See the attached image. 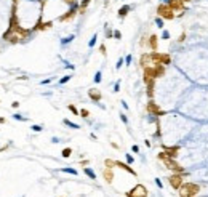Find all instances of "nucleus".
Here are the masks:
<instances>
[{"label": "nucleus", "mask_w": 208, "mask_h": 197, "mask_svg": "<svg viewBox=\"0 0 208 197\" xmlns=\"http://www.w3.org/2000/svg\"><path fill=\"white\" fill-rule=\"evenodd\" d=\"M157 159L162 160V162L166 165V168H170L173 173H183V175H187V172L176 162V159H171V157H168L163 151L160 152V154H157Z\"/></svg>", "instance_id": "nucleus-1"}, {"label": "nucleus", "mask_w": 208, "mask_h": 197, "mask_svg": "<svg viewBox=\"0 0 208 197\" xmlns=\"http://www.w3.org/2000/svg\"><path fill=\"white\" fill-rule=\"evenodd\" d=\"M200 192V186L191 181H184L183 186L179 187V197H197V194Z\"/></svg>", "instance_id": "nucleus-2"}, {"label": "nucleus", "mask_w": 208, "mask_h": 197, "mask_svg": "<svg viewBox=\"0 0 208 197\" xmlns=\"http://www.w3.org/2000/svg\"><path fill=\"white\" fill-rule=\"evenodd\" d=\"M157 16H160L162 19L171 21V19H174L176 13H174L173 8H171L168 3H160L159 7H157Z\"/></svg>", "instance_id": "nucleus-3"}, {"label": "nucleus", "mask_w": 208, "mask_h": 197, "mask_svg": "<svg viewBox=\"0 0 208 197\" xmlns=\"http://www.w3.org/2000/svg\"><path fill=\"white\" fill-rule=\"evenodd\" d=\"M151 58H152L154 64H171V56L168 53H159V51H152L151 53Z\"/></svg>", "instance_id": "nucleus-4"}, {"label": "nucleus", "mask_w": 208, "mask_h": 197, "mask_svg": "<svg viewBox=\"0 0 208 197\" xmlns=\"http://www.w3.org/2000/svg\"><path fill=\"white\" fill-rule=\"evenodd\" d=\"M165 3L170 5L178 16H183V13L186 11V3H184L183 0H165Z\"/></svg>", "instance_id": "nucleus-5"}, {"label": "nucleus", "mask_w": 208, "mask_h": 197, "mask_svg": "<svg viewBox=\"0 0 208 197\" xmlns=\"http://www.w3.org/2000/svg\"><path fill=\"white\" fill-rule=\"evenodd\" d=\"M184 176H186V175H183V173H173V175L168 178V183H170V186L173 187V189H179L184 183Z\"/></svg>", "instance_id": "nucleus-6"}, {"label": "nucleus", "mask_w": 208, "mask_h": 197, "mask_svg": "<svg viewBox=\"0 0 208 197\" xmlns=\"http://www.w3.org/2000/svg\"><path fill=\"white\" fill-rule=\"evenodd\" d=\"M127 197H147V191H146L144 186L138 184L136 187H133L131 191L127 192Z\"/></svg>", "instance_id": "nucleus-7"}, {"label": "nucleus", "mask_w": 208, "mask_h": 197, "mask_svg": "<svg viewBox=\"0 0 208 197\" xmlns=\"http://www.w3.org/2000/svg\"><path fill=\"white\" fill-rule=\"evenodd\" d=\"M147 112H149L151 115H155V117H160V115H165V111H162L159 106H157V103H154L152 100L147 103Z\"/></svg>", "instance_id": "nucleus-8"}, {"label": "nucleus", "mask_w": 208, "mask_h": 197, "mask_svg": "<svg viewBox=\"0 0 208 197\" xmlns=\"http://www.w3.org/2000/svg\"><path fill=\"white\" fill-rule=\"evenodd\" d=\"M80 5H74V7H70V10L69 11H66V13L62 14V16H59V21H62V23H66V21H70V19H74L75 18V14H77V8H79Z\"/></svg>", "instance_id": "nucleus-9"}, {"label": "nucleus", "mask_w": 208, "mask_h": 197, "mask_svg": "<svg viewBox=\"0 0 208 197\" xmlns=\"http://www.w3.org/2000/svg\"><path fill=\"white\" fill-rule=\"evenodd\" d=\"M163 152L171 159H176L179 156V146H163Z\"/></svg>", "instance_id": "nucleus-10"}, {"label": "nucleus", "mask_w": 208, "mask_h": 197, "mask_svg": "<svg viewBox=\"0 0 208 197\" xmlns=\"http://www.w3.org/2000/svg\"><path fill=\"white\" fill-rule=\"evenodd\" d=\"M147 43H149V48L152 50V51H157V48H159V37H157L155 34H152L149 37V42H147Z\"/></svg>", "instance_id": "nucleus-11"}, {"label": "nucleus", "mask_w": 208, "mask_h": 197, "mask_svg": "<svg viewBox=\"0 0 208 197\" xmlns=\"http://www.w3.org/2000/svg\"><path fill=\"white\" fill-rule=\"evenodd\" d=\"M149 62H152V58H151L149 53H142L141 55V59H139V64H141V67L144 69V67H147L149 66Z\"/></svg>", "instance_id": "nucleus-12"}, {"label": "nucleus", "mask_w": 208, "mask_h": 197, "mask_svg": "<svg viewBox=\"0 0 208 197\" xmlns=\"http://www.w3.org/2000/svg\"><path fill=\"white\" fill-rule=\"evenodd\" d=\"M53 26L51 21H47V23H42V21H38L37 24L34 26V31H45V29H50Z\"/></svg>", "instance_id": "nucleus-13"}, {"label": "nucleus", "mask_w": 208, "mask_h": 197, "mask_svg": "<svg viewBox=\"0 0 208 197\" xmlns=\"http://www.w3.org/2000/svg\"><path fill=\"white\" fill-rule=\"evenodd\" d=\"M165 64H154V72H155V79H159V77H163V74H165Z\"/></svg>", "instance_id": "nucleus-14"}, {"label": "nucleus", "mask_w": 208, "mask_h": 197, "mask_svg": "<svg viewBox=\"0 0 208 197\" xmlns=\"http://www.w3.org/2000/svg\"><path fill=\"white\" fill-rule=\"evenodd\" d=\"M88 96H90V100H93L94 103H99L103 95H101V91H98V90H88Z\"/></svg>", "instance_id": "nucleus-15"}, {"label": "nucleus", "mask_w": 208, "mask_h": 197, "mask_svg": "<svg viewBox=\"0 0 208 197\" xmlns=\"http://www.w3.org/2000/svg\"><path fill=\"white\" fill-rule=\"evenodd\" d=\"M115 165L120 167V168H123V170H127L128 173H131V175H135V176H136V172L131 168V167H130V163H123V162H118V160H115Z\"/></svg>", "instance_id": "nucleus-16"}, {"label": "nucleus", "mask_w": 208, "mask_h": 197, "mask_svg": "<svg viewBox=\"0 0 208 197\" xmlns=\"http://www.w3.org/2000/svg\"><path fill=\"white\" fill-rule=\"evenodd\" d=\"M104 175V180L107 181V183H112V178H114V173H112V168H109V167H106L103 172Z\"/></svg>", "instance_id": "nucleus-17"}, {"label": "nucleus", "mask_w": 208, "mask_h": 197, "mask_svg": "<svg viewBox=\"0 0 208 197\" xmlns=\"http://www.w3.org/2000/svg\"><path fill=\"white\" fill-rule=\"evenodd\" d=\"M130 10H131V7H130V5H123V7L118 10V18H125L127 14H128Z\"/></svg>", "instance_id": "nucleus-18"}, {"label": "nucleus", "mask_w": 208, "mask_h": 197, "mask_svg": "<svg viewBox=\"0 0 208 197\" xmlns=\"http://www.w3.org/2000/svg\"><path fill=\"white\" fill-rule=\"evenodd\" d=\"M91 0H82L80 2V7H79V13H85V10H87V7L90 5Z\"/></svg>", "instance_id": "nucleus-19"}, {"label": "nucleus", "mask_w": 208, "mask_h": 197, "mask_svg": "<svg viewBox=\"0 0 208 197\" xmlns=\"http://www.w3.org/2000/svg\"><path fill=\"white\" fill-rule=\"evenodd\" d=\"M83 172H85V175H88V176L91 178V180H96V175H94V172L91 168H88V167H85L83 168Z\"/></svg>", "instance_id": "nucleus-20"}, {"label": "nucleus", "mask_w": 208, "mask_h": 197, "mask_svg": "<svg viewBox=\"0 0 208 197\" xmlns=\"http://www.w3.org/2000/svg\"><path fill=\"white\" fill-rule=\"evenodd\" d=\"M64 125H67V127L74 128V130H79V128H80V125L74 124V122H70V120H67V119H64Z\"/></svg>", "instance_id": "nucleus-21"}, {"label": "nucleus", "mask_w": 208, "mask_h": 197, "mask_svg": "<svg viewBox=\"0 0 208 197\" xmlns=\"http://www.w3.org/2000/svg\"><path fill=\"white\" fill-rule=\"evenodd\" d=\"M70 154H72V149H70V148H66V149H62V152H61V156L64 157V159H67V157H70Z\"/></svg>", "instance_id": "nucleus-22"}, {"label": "nucleus", "mask_w": 208, "mask_h": 197, "mask_svg": "<svg viewBox=\"0 0 208 197\" xmlns=\"http://www.w3.org/2000/svg\"><path fill=\"white\" fill-rule=\"evenodd\" d=\"M74 38H75V35H69V37H64V38L61 40V45H66V43H70V42H72Z\"/></svg>", "instance_id": "nucleus-23"}, {"label": "nucleus", "mask_w": 208, "mask_h": 197, "mask_svg": "<svg viewBox=\"0 0 208 197\" xmlns=\"http://www.w3.org/2000/svg\"><path fill=\"white\" fill-rule=\"evenodd\" d=\"M101 80H103V74H101V71H98V72L94 74V83H99Z\"/></svg>", "instance_id": "nucleus-24"}, {"label": "nucleus", "mask_w": 208, "mask_h": 197, "mask_svg": "<svg viewBox=\"0 0 208 197\" xmlns=\"http://www.w3.org/2000/svg\"><path fill=\"white\" fill-rule=\"evenodd\" d=\"M67 107H69V111L72 112V114H75V115H80V111H77V107L74 106V104H69V106H67Z\"/></svg>", "instance_id": "nucleus-25"}, {"label": "nucleus", "mask_w": 208, "mask_h": 197, "mask_svg": "<svg viewBox=\"0 0 208 197\" xmlns=\"http://www.w3.org/2000/svg\"><path fill=\"white\" fill-rule=\"evenodd\" d=\"M96 38H98V35H96V34H94V35H93V37H91V40H90V42H88V47H90V48H93V47H94V45H96Z\"/></svg>", "instance_id": "nucleus-26"}, {"label": "nucleus", "mask_w": 208, "mask_h": 197, "mask_svg": "<svg viewBox=\"0 0 208 197\" xmlns=\"http://www.w3.org/2000/svg\"><path fill=\"white\" fill-rule=\"evenodd\" d=\"M88 115H90V111H88V109H80V117L87 119Z\"/></svg>", "instance_id": "nucleus-27"}, {"label": "nucleus", "mask_w": 208, "mask_h": 197, "mask_svg": "<svg viewBox=\"0 0 208 197\" xmlns=\"http://www.w3.org/2000/svg\"><path fill=\"white\" fill-rule=\"evenodd\" d=\"M155 24L159 26L160 29L163 27V19H162V18H160V16H157V19H155Z\"/></svg>", "instance_id": "nucleus-28"}, {"label": "nucleus", "mask_w": 208, "mask_h": 197, "mask_svg": "<svg viewBox=\"0 0 208 197\" xmlns=\"http://www.w3.org/2000/svg\"><path fill=\"white\" fill-rule=\"evenodd\" d=\"M115 165V160H111V159H107L106 160V167H109V168H112V167Z\"/></svg>", "instance_id": "nucleus-29"}, {"label": "nucleus", "mask_w": 208, "mask_h": 197, "mask_svg": "<svg viewBox=\"0 0 208 197\" xmlns=\"http://www.w3.org/2000/svg\"><path fill=\"white\" fill-rule=\"evenodd\" d=\"M31 130H32V131H37V133H38V131H42L43 128H42L40 125H32V127H31Z\"/></svg>", "instance_id": "nucleus-30"}, {"label": "nucleus", "mask_w": 208, "mask_h": 197, "mask_svg": "<svg viewBox=\"0 0 208 197\" xmlns=\"http://www.w3.org/2000/svg\"><path fill=\"white\" fill-rule=\"evenodd\" d=\"M122 66H123V58H118L117 64H115V69H120Z\"/></svg>", "instance_id": "nucleus-31"}, {"label": "nucleus", "mask_w": 208, "mask_h": 197, "mask_svg": "<svg viewBox=\"0 0 208 197\" xmlns=\"http://www.w3.org/2000/svg\"><path fill=\"white\" fill-rule=\"evenodd\" d=\"M69 80H70V76H64V77H62V79H61V80H59V83H61V85H62V83H66V82H69Z\"/></svg>", "instance_id": "nucleus-32"}, {"label": "nucleus", "mask_w": 208, "mask_h": 197, "mask_svg": "<svg viewBox=\"0 0 208 197\" xmlns=\"http://www.w3.org/2000/svg\"><path fill=\"white\" fill-rule=\"evenodd\" d=\"M62 172H66V173H72V175H77V170H74V168H62Z\"/></svg>", "instance_id": "nucleus-33"}, {"label": "nucleus", "mask_w": 208, "mask_h": 197, "mask_svg": "<svg viewBox=\"0 0 208 197\" xmlns=\"http://www.w3.org/2000/svg\"><path fill=\"white\" fill-rule=\"evenodd\" d=\"M162 38H163V40H168V38H170V32H168V31H163Z\"/></svg>", "instance_id": "nucleus-34"}, {"label": "nucleus", "mask_w": 208, "mask_h": 197, "mask_svg": "<svg viewBox=\"0 0 208 197\" xmlns=\"http://www.w3.org/2000/svg\"><path fill=\"white\" fill-rule=\"evenodd\" d=\"M13 119H14V120H26V117H23L21 114H14Z\"/></svg>", "instance_id": "nucleus-35"}, {"label": "nucleus", "mask_w": 208, "mask_h": 197, "mask_svg": "<svg viewBox=\"0 0 208 197\" xmlns=\"http://www.w3.org/2000/svg\"><path fill=\"white\" fill-rule=\"evenodd\" d=\"M106 37H107V38L114 37V32H112V31H109V29H107V27H106Z\"/></svg>", "instance_id": "nucleus-36"}, {"label": "nucleus", "mask_w": 208, "mask_h": 197, "mask_svg": "<svg viewBox=\"0 0 208 197\" xmlns=\"http://www.w3.org/2000/svg\"><path fill=\"white\" fill-rule=\"evenodd\" d=\"M184 40H186V32H183V34L179 35V38H178V42H179V43H183Z\"/></svg>", "instance_id": "nucleus-37"}, {"label": "nucleus", "mask_w": 208, "mask_h": 197, "mask_svg": "<svg viewBox=\"0 0 208 197\" xmlns=\"http://www.w3.org/2000/svg\"><path fill=\"white\" fill-rule=\"evenodd\" d=\"M99 51H101V55H106V45H104V43L99 45Z\"/></svg>", "instance_id": "nucleus-38"}, {"label": "nucleus", "mask_w": 208, "mask_h": 197, "mask_svg": "<svg viewBox=\"0 0 208 197\" xmlns=\"http://www.w3.org/2000/svg\"><path fill=\"white\" fill-rule=\"evenodd\" d=\"M114 37L117 38V40H120V38H122V34H120V31H114Z\"/></svg>", "instance_id": "nucleus-39"}, {"label": "nucleus", "mask_w": 208, "mask_h": 197, "mask_svg": "<svg viewBox=\"0 0 208 197\" xmlns=\"http://www.w3.org/2000/svg\"><path fill=\"white\" fill-rule=\"evenodd\" d=\"M133 156H130V154H127V163H133Z\"/></svg>", "instance_id": "nucleus-40"}, {"label": "nucleus", "mask_w": 208, "mask_h": 197, "mask_svg": "<svg viewBox=\"0 0 208 197\" xmlns=\"http://www.w3.org/2000/svg\"><path fill=\"white\" fill-rule=\"evenodd\" d=\"M118 90H120V80H118V82H117V83H115V85H114V91H115V93H117Z\"/></svg>", "instance_id": "nucleus-41"}, {"label": "nucleus", "mask_w": 208, "mask_h": 197, "mask_svg": "<svg viewBox=\"0 0 208 197\" xmlns=\"http://www.w3.org/2000/svg\"><path fill=\"white\" fill-rule=\"evenodd\" d=\"M120 119H122L123 124H128V119H127V115H125V114H120Z\"/></svg>", "instance_id": "nucleus-42"}, {"label": "nucleus", "mask_w": 208, "mask_h": 197, "mask_svg": "<svg viewBox=\"0 0 208 197\" xmlns=\"http://www.w3.org/2000/svg\"><path fill=\"white\" fill-rule=\"evenodd\" d=\"M125 62H127V66H130V62H131V55H128L127 58H125Z\"/></svg>", "instance_id": "nucleus-43"}, {"label": "nucleus", "mask_w": 208, "mask_h": 197, "mask_svg": "<svg viewBox=\"0 0 208 197\" xmlns=\"http://www.w3.org/2000/svg\"><path fill=\"white\" fill-rule=\"evenodd\" d=\"M64 2H66L67 5H70V7H74V5H75V0H64Z\"/></svg>", "instance_id": "nucleus-44"}, {"label": "nucleus", "mask_w": 208, "mask_h": 197, "mask_svg": "<svg viewBox=\"0 0 208 197\" xmlns=\"http://www.w3.org/2000/svg\"><path fill=\"white\" fill-rule=\"evenodd\" d=\"M131 151H133V152H139V148H138L136 144H133V146H131Z\"/></svg>", "instance_id": "nucleus-45"}, {"label": "nucleus", "mask_w": 208, "mask_h": 197, "mask_svg": "<svg viewBox=\"0 0 208 197\" xmlns=\"http://www.w3.org/2000/svg\"><path fill=\"white\" fill-rule=\"evenodd\" d=\"M155 184H157V186L160 187V189H162V181H160L159 178H155Z\"/></svg>", "instance_id": "nucleus-46"}, {"label": "nucleus", "mask_w": 208, "mask_h": 197, "mask_svg": "<svg viewBox=\"0 0 208 197\" xmlns=\"http://www.w3.org/2000/svg\"><path fill=\"white\" fill-rule=\"evenodd\" d=\"M51 143H55V144H58V143H59V138H56V136H55V138H51Z\"/></svg>", "instance_id": "nucleus-47"}, {"label": "nucleus", "mask_w": 208, "mask_h": 197, "mask_svg": "<svg viewBox=\"0 0 208 197\" xmlns=\"http://www.w3.org/2000/svg\"><path fill=\"white\" fill-rule=\"evenodd\" d=\"M11 106H13V107H19V103H18V101H14V103L11 104Z\"/></svg>", "instance_id": "nucleus-48"}, {"label": "nucleus", "mask_w": 208, "mask_h": 197, "mask_svg": "<svg viewBox=\"0 0 208 197\" xmlns=\"http://www.w3.org/2000/svg\"><path fill=\"white\" fill-rule=\"evenodd\" d=\"M3 122H5V119H3V117H0V124H3Z\"/></svg>", "instance_id": "nucleus-49"}]
</instances>
